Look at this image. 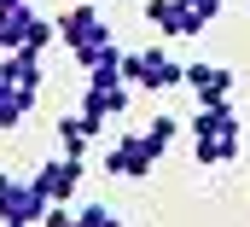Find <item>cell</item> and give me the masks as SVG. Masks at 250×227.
<instances>
[{"label":"cell","mask_w":250,"mask_h":227,"mask_svg":"<svg viewBox=\"0 0 250 227\" xmlns=\"http://www.w3.org/2000/svg\"><path fill=\"white\" fill-rule=\"evenodd\" d=\"M192 158L198 169H221L239 158V111L221 99V105H204L192 116Z\"/></svg>","instance_id":"6da1fadb"},{"label":"cell","mask_w":250,"mask_h":227,"mask_svg":"<svg viewBox=\"0 0 250 227\" xmlns=\"http://www.w3.org/2000/svg\"><path fill=\"white\" fill-rule=\"evenodd\" d=\"M169 152V140H157L151 128H134V134H123L111 152H105V163L99 169L105 175H117V181H146V175L157 169V158Z\"/></svg>","instance_id":"7a4b0ae2"},{"label":"cell","mask_w":250,"mask_h":227,"mask_svg":"<svg viewBox=\"0 0 250 227\" xmlns=\"http://www.w3.org/2000/svg\"><path fill=\"white\" fill-rule=\"evenodd\" d=\"M59 41L70 47V58H76L82 70H87L93 58L111 47V23H105V18H99L93 6H70V12L59 18Z\"/></svg>","instance_id":"3957f363"},{"label":"cell","mask_w":250,"mask_h":227,"mask_svg":"<svg viewBox=\"0 0 250 227\" xmlns=\"http://www.w3.org/2000/svg\"><path fill=\"white\" fill-rule=\"evenodd\" d=\"M123 82L128 88H146V93H169V88L187 82V70L163 47H146V53H123Z\"/></svg>","instance_id":"277c9868"},{"label":"cell","mask_w":250,"mask_h":227,"mask_svg":"<svg viewBox=\"0 0 250 227\" xmlns=\"http://www.w3.org/2000/svg\"><path fill=\"white\" fill-rule=\"evenodd\" d=\"M47 216V198L35 192V181H18V175L0 169V222H41Z\"/></svg>","instance_id":"5b68a950"},{"label":"cell","mask_w":250,"mask_h":227,"mask_svg":"<svg viewBox=\"0 0 250 227\" xmlns=\"http://www.w3.org/2000/svg\"><path fill=\"white\" fill-rule=\"evenodd\" d=\"M128 99H134L128 82H117V88H93V82H87V93H82V122L93 128V140H99L105 122H117V116L128 111Z\"/></svg>","instance_id":"8992f818"},{"label":"cell","mask_w":250,"mask_h":227,"mask_svg":"<svg viewBox=\"0 0 250 227\" xmlns=\"http://www.w3.org/2000/svg\"><path fill=\"white\" fill-rule=\"evenodd\" d=\"M82 175H87V163H82V158L41 163V175H35V192H41L47 204H70V198H76V186H82Z\"/></svg>","instance_id":"52a82bcc"},{"label":"cell","mask_w":250,"mask_h":227,"mask_svg":"<svg viewBox=\"0 0 250 227\" xmlns=\"http://www.w3.org/2000/svg\"><path fill=\"white\" fill-rule=\"evenodd\" d=\"M146 23H157L163 35H204V18L187 0H146Z\"/></svg>","instance_id":"ba28073f"},{"label":"cell","mask_w":250,"mask_h":227,"mask_svg":"<svg viewBox=\"0 0 250 227\" xmlns=\"http://www.w3.org/2000/svg\"><path fill=\"white\" fill-rule=\"evenodd\" d=\"M35 93H41V88H23V82L12 76V64L0 58V128H18L23 116L35 111Z\"/></svg>","instance_id":"9c48e42d"},{"label":"cell","mask_w":250,"mask_h":227,"mask_svg":"<svg viewBox=\"0 0 250 227\" xmlns=\"http://www.w3.org/2000/svg\"><path fill=\"white\" fill-rule=\"evenodd\" d=\"M187 88L198 93V105H221V99H233V70H221V64H192Z\"/></svg>","instance_id":"30bf717a"},{"label":"cell","mask_w":250,"mask_h":227,"mask_svg":"<svg viewBox=\"0 0 250 227\" xmlns=\"http://www.w3.org/2000/svg\"><path fill=\"white\" fill-rule=\"evenodd\" d=\"M29 23H35V6L6 0V6H0V53H18V47L29 41Z\"/></svg>","instance_id":"8fae6325"},{"label":"cell","mask_w":250,"mask_h":227,"mask_svg":"<svg viewBox=\"0 0 250 227\" xmlns=\"http://www.w3.org/2000/svg\"><path fill=\"white\" fill-rule=\"evenodd\" d=\"M53 128H59L64 158H82V152H87V140H93V128L82 122V111H76V116H64V122H53Z\"/></svg>","instance_id":"7c38bea8"},{"label":"cell","mask_w":250,"mask_h":227,"mask_svg":"<svg viewBox=\"0 0 250 227\" xmlns=\"http://www.w3.org/2000/svg\"><path fill=\"white\" fill-rule=\"evenodd\" d=\"M76 227H123V216L105 204H87V210H76Z\"/></svg>","instance_id":"4fadbf2b"},{"label":"cell","mask_w":250,"mask_h":227,"mask_svg":"<svg viewBox=\"0 0 250 227\" xmlns=\"http://www.w3.org/2000/svg\"><path fill=\"white\" fill-rule=\"evenodd\" d=\"M192 12H198V18H204V23H209V18H215V12H221V6H227V0H187Z\"/></svg>","instance_id":"5bb4252c"},{"label":"cell","mask_w":250,"mask_h":227,"mask_svg":"<svg viewBox=\"0 0 250 227\" xmlns=\"http://www.w3.org/2000/svg\"><path fill=\"white\" fill-rule=\"evenodd\" d=\"M0 6H6V0H0ZM23 6H35V0H23Z\"/></svg>","instance_id":"9a60e30c"}]
</instances>
